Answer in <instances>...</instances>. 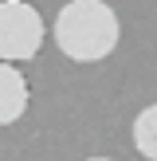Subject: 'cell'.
<instances>
[{
	"label": "cell",
	"mask_w": 157,
	"mask_h": 161,
	"mask_svg": "<svg viewBox=\"0 0 157 161\" xmlns=\"http://www.w3.org/2000/svg\"><path fill=\"white\" fill-rule=\"evenodd\" d=\"M51 36H55V43H59V51L67 59L98 63L118 47L122 24H118L114 8L106 0H71V4L59 8Z\"/></svg>",
	"instance_id": "1"
},
{
	"label": "cell",
	"mask_w": 157,
	"mask_h": 161,
	"mask_svg": "<svg viewBox=\"0 0 157 161\" xmlns=\"http://www.w3.org/2000/svg\"><path fill=\"white\" fill-rule=\"evenodd\" d=\"M43 16L28 0H4L0 4V59L4 63H24L39 55L43 47Z\"/></svg>",
	"instance_id": "2"
},
{
	"label": "cell",
	"mask_w": 157,
	"mask_h": 161,
	"mask_svg": "<svg viewBox=\"0 0 157 161\" xmlns=\"http://www.w3.org/2000/svg\"><path fill=\"white\" fill-rule=\"evenodd\" d=\"M28 98H31L28 79H24L12 63L0 59V126H8V122H16V118H24Z\"/></svg>",
	"instance_id": "3"
},
{
	"label": "cell",
	"mask_w": 157,
	"mask_h": 161,
	"mask_svg": "<svg viewBox=\"0 0 157 161\" xmlns=\"http://www.w3.org/2000/svg\"><path fill=\"white\" fill-rule=\"evenodd\" d=\"M133 149L145 161H157V106H145L133 118Z\"/></svg>",
	"instance_id": "4"
},
{
	"label": "cell",
	"mask_w": 157,
	"mask_h": 161,
	"mask_svg": "<svg viewBox=\"0 0 157 161\" xmlns=\"http://www.w3.org/2000/svg\"><path fill=\"white\" fill-rule=\"evenodd\" d=\"M86 161H114V157H86Z\"/></svg>",
	"instance_id": "5"
}]
</instances>
